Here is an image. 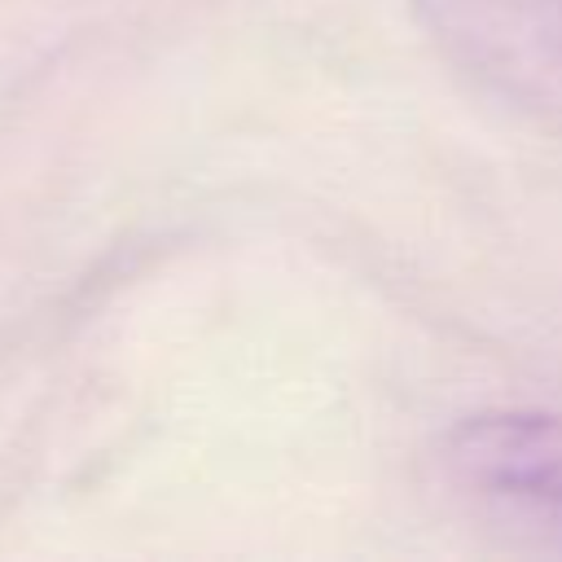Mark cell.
<instances>
[{
    "label": "cell",
    "mask_w": 562,
    "mask_h": 562,
    "mask_svg": "<svg viewBox=\"0 0 562 562\" xmlns=\"http://www.w3.org/2000/svg\"><path fill=\"white\" fill-rule=\"evenodd\" d=\"M452 487L518 536L562 549V413H492L452 430Z\"/></svg>",
    "instance_id": "cell-1"
},
{
    "label": "cell",
    "mask_w": 562,
    "mask_h": 562,
    "mask_svg": "<svg viewBox=\"0 0 562 562\" xmlns=\"http://www.w3.org/2000/svg\"><path fill=\"white\" fill-rule=\"evenodd\" d=\"M465 70L518 110L562 123V0H417Z\"/></svg>",
    "instance_id": "cell-2"
}]
</instances>
